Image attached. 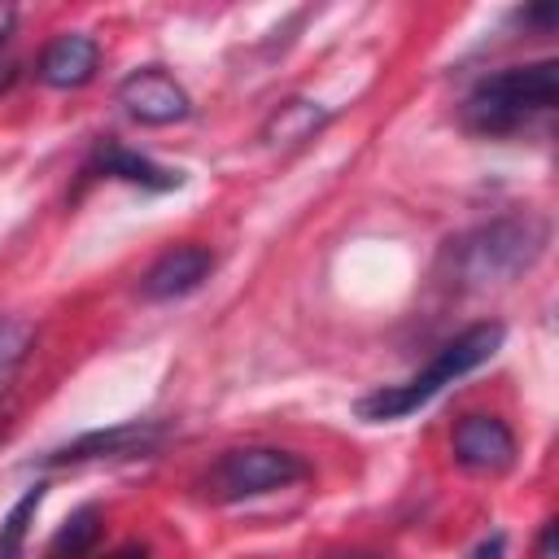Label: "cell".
<instances>
[{
    "instance_id": "obj_17",
    "label": "cell",
    "mask_w": 559,
    "mask_h": 559,
    "mask_svg": "<svg viewBox=\"0 0 559 559\" xmlns=\"http://www.w3.org/2000/svg\"><path fill=\"white\" fill-rule=\"evenodd\" d=\"M100 559H153V550H148L144 542H122V546H114V550L100 555Z\"/></svg>"
},
{
    "instance_id": "obj_19",
    "label": "cell",
    "mask_w": 559,
    "mask_h": 559,
    "mask_svg": "<svg viewBox=\"0 0 559 559\" xmlns=\"http://www.w3.org/2000/svg\"><path fill=\"white\" fill-rule=\"evenodd\" d=\"M13 22H17V9L13 4H0V44L13 35Z\"/></svg>"
},
{
    "instance_id": "obj_11",
    "label": "cell",
    "mask_w": 559,
    "mask_h": 559,
    "mask_svg": "<svg viewBox=\"0 0 559 559\" xmlns=\"http://www.w3.org/2000/svg\"><path fill=\"white\" fill-rule=\"evenodd\" d=\"M323 122H328V109H323V105L293 96V100H280V105L266 114L262 140H266L271 148H297V144H306Z\"/></svg>"
},
{
    "instance_id": "obj_1",
    "label": "cell",
    "mask_w": 559,
    "mask_h": 559,
    "mask_svg": "<svg viewBox=\"0 0 559 559\" xmlns=\"http://www.w3.org/2000/svg\"><path fill=\"white\" fill-rule=\"evenodd\" d=\"M502 341H507V328H502L498 319H485V323L463 328V332H459L454 341H445V345L432 354V362H428L424 371H415L406 384H384V389L358 397V402H354L358 419L384 424V419H402V415L419 411V406L432 402L445 384H454L459 376H467V371H476L480 362H489V358L502 349Z\"/></svg>"
},
{
    "instance_id": "obj_4",
    "label": "cell",
    "mask_w": 559,
    "mask_h": 559,
    "mask_svg": "<svg viewBox=\"0 0 559 559\" xmlns=\"http://www.w3.org/2000/svg\"><path fill=\"white\" fill-rule=\"evenodd\" d=\"M306 476H310V467L293 450L236 445V450L218 454L214 467L201 476V493L210 502H245V498H258V493H271V489H288Z\"/></svg>"
},
{
    "instance_id": "obj_10",
    "label": "cell",
    "mask_w": 559,
    "mask_h": 559,
    "mask_svg": "<svg viewBox=\"0 0 559 559\" xmlns=\"http://www.w3.org/2000/svg\"><path fill=\"white\" fill-rule=\"evenodd\" d=\"M87 175L122 179V183H135V188H144V192H170V188L183 183V170L162 166V162H153V157H144V153L118 144V140H100V144H96V153H92V162H87Z\"/></svg>"
},
{
    "instance_id": "obj_7",
    "label": "cell",
    "mask_w": 559,
    "mask_h": 559,
    "mask_svg": "<svg viewBox=\"0 0 559 559\" xmlns=\"http://www.w3.org/2000/svg\"><path fill=\"white\" fill-rule=\"evenodd\" d=\"M450 450H454V463L467 467V472H507L515 463V432L507 419L498 415H463L454 424V437H450Z\"/></svg>"
},
{
    "instance_id": "obj_18",
    "label": "cell",
    "mask_w": 559,
    "mask_h": 559,
    "mask_svg": "<svg viewBox=\"0 0 559 559\" xmlns=\"http://www.w3.org/2000/svg\"><path fill=\"white\" fill-rule=\"evenodd\" d=\"M17 83V61L13 57H0V92H9Z\"/></svg>"
},
{
    "instance_id": "obj_3",
    "label": "cell",
    "mask_w": 559,
    "mask_h": 559,
    "mask_svg": "<svg viewBox=\"0 0 559 559\" xmlns=\"http://www.w3.org/2000/svg\"><path fill=\"white\" fill-rule=\"evenodd\" d=\"M550 240V227L537 214H507L493 218L476 231H467L450 258H454V275L467 288H489V284H511L515 275H524L542 249Z\"/></svg>"
},
{
    "instance_id": "obj_8",
    "label": "cell",
    "mask_w": 559,
    "mask_h": 559,
    "mask_svg": "<svg viewBox=\"0 0 559 559\" xmlns=\"http://www.w3.org/2000/svg\"><path fill=\"white\" fill-rule=\"evenodd\" d=\"M214 271V253L205 245H175L166 249L144 275H140V297L144 301H175L201 288Z\"/></svg>"
},
{
    "instance_id": "obj_12",
    "label": "cell",
    "mask_w": 559,
    "mask_h": 559,
    "mask_svg": "<svg viewBox=\"0 0 559 559\" xmlns=\"http://www.w3.org/2000/svg\"><path fill=\"white\" fill-rule=\"evenodd\" d=\"M100 533H105V515L96 502H83L79 511H70V520L52 533L44 559H87L96 546H100Z\"/></svg>"
},
{
    "instance_id": "obj_14",
    "label": "cell",
    "mask_w": 559,
    "mask_h": 559,
    "mask_svg": "<svg viewBox=\"0 0 559 559\" xmlns=\"http://www.w3.org/2000/svg\"><path fill=\"white\" fill-rule=\"evenodd\" d=\"M39 502H44V489H39V485H35V489H26V493L13 502V511H9V515H4V524H0V559H22L26 528H31L35 511H39Z\"/></svg>"
},
{
    "instance_id": "obj_6",
    "label": "cell",
    "mask_w": 559,
    "mask_h": 559,
    "mask_svg": "<svg viewBox=\"0 0 559 559\" xmlns=\"http://www.w3.org/2000/svg\"><path fill=\"white\" fill-rule=\"evenodd\" d=\"M118 105L144 127H170L192 114V96L162 66H140L118 83Z\"/></svg>"
},
{
    "instance_id": "obj_13",
    "label": "cell",
    "mask_w": 559,
    "mask_h": 559,
    "mask_svg": "<svg viewBox=\"0 0 559 559\" xmlns=\"http://www.w3.org/2000/svg\"><path fill=\"white\" fill-rule=\"evenodd\" d=\"M35 345V328L26 319H0V393L17 380L22 362L31 358Z\"/></svg>"
},
{
    "instance_id": "obj_20",
    "label": "cell",
    "mask_w": 559,
    "mask_h": 559,
    "mask_svg": "<svg viewBox=\"0 0 559 559\" xmlns=\"http://www.w3.org/2000/svg\"><path fill=\"white\" fill-rule=\"evenodd\" d=\"M332 559H380V555H371V550H349V555H332Z\"/></svg>"
},
{
    "instance_id": "obj_9",
    "label": "cell",
    "mask_w": 559,
    "mask_h": 559,
    "mask_svg": "<svg viewBox=\"0 0 559 559\" xmlns=\"http://www.w3.org/2000/svg\"><path fill=\"white\" fill-rule=\"evenodd\" d=\"M96 66H100V44L92 35L66 31V35H57V39L44 44V52L35 61V74H39V83L70 92V87L92 83L96 79Z\"/></svg>"
},
{
    "instance_id": "obj_15",
    "label": "cell",
    "mask_w": 559,
    "mask_h": 559,
    "mask_svg": "<svg viewBox=\"0 0 559 559\" xmlns=\"http://www.w3.org/2000/svg\"><path fill=\"white\" fill-rule=\"evenodd\" d=\"M467 559H507V537H502V533L485 537L480 546H472V550H467Z\"/></svg>"
},
{
    "instance_id": "obj_2",
    "label": "cell",
    "mask_w": 559,
    "mask_h": 559,
    "mask_svg": "<svg viewBox=\"0 0 559 559\" xmlns=\"http://www.w3.org/2000/svg\"><path fill=\"white\" fill-rule=\"evenodd\" d=\"M555 100H559V66L528 61L476 79L459 105V118L476 135H511L528 127L537 114H550Z\"/></svg>"
},
{
    "instance_id": "obj_5",
    "label": "cell",
    "mask_w": 559,
    "mask_h": 559,
    "mask_svg": "<svg viewBox=\"0 0 559 559\" xmlns=\"http://www.w3.org/2000/svg\"><path fill=\"white\" fill-rule=\"evenodd\" d=\"M166 441V424L157 419H131L114 428L83 432L57 450L44 454V467H66V463H96V459H144Z\"/></svg>"
},
{
    "instance_id": "obj_16",
    "label": "cell",
    "mask_w": 559,
    "mask_h": 559,
    "mask_svg": "<svg viewBox=\"0 0 559 559\" xmlns=\"http://www.w3.org/2000/svg\"><path fill=\"white\" fill-rule=\"evenodd\" d=\"M537 559H559V550H555V520H546L542 524V533H537V550H533Z\"/></svg>"
}]
</instances>
